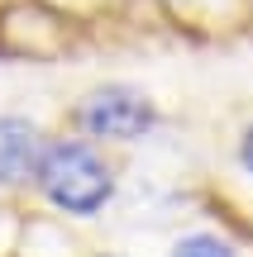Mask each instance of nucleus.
Instances as JSON below:
<instances>
[{"instance_id": "nucleus-1", "label": "nucleus", "mask_w": 253, "mask_h": 257, "mask_svg": "<svg viewBox=\"0 0 253 257\" xmlns=\"http://www.w3.org/2000/svg\"><path fill=\"white\" fill-rule=\"evenodd\" d=\"M34 186L53 210L72 219H96L115 200V167L91 138H48Z\"/></svg>"}, {"instance_id": "nucleus-2", "label": "nucleus", "mask_w": 253, "mask_h": 257, "mask_svg": "<svg viewBox=\"0 0 253 257\" xmlns=\"http://www.w3.org/2000/svg\"><path fill=\"white\" fill-rule=\"evenodd\" d=\"M76 128L91 143H139L158 128V105L134 81H105L76 100Z\"/></svg>"}, {"instance_id": "nucleus-3", "label": "nucleus", "mask_w": 253, "mask_h": 257, "mask_svg": "<svg viewBox=\"0 0 253 257\" xmlns=\"http://www.w3.org/2000/svg\"><path fill=\"white\" fill-rule=\"evenodd\" d=\"M43 143L48 138L38 134L34 119H24V114H0V191L34 181Z\"/></svg>"}, {"instance_id": "nucleus-4", "label": "nucleus", "mask_w": 253, "mask_h": 257, "mask_svg": "<svg viewBox=\"0 0 253 257\" xmlns=\"http://www.w3.org/2000/svg\"><path fill=\"white\" fill-rule=\"evenodd\" d=\"M167 257H239V248L215 229H191V233H182V238L172 243Z\"/></svg>"}, {"instance_id": "nucleus-5", "label": "nucleus", "mask_w": 253, "mask_h": 257, "mask_svg": "<svg viewBox=\"0 0 253 257\" xmlns=\"http://www.w3.org/2000/svg\"><path fill=\"white\" fill-rule=\"evenodd\" d=\"M234 157H239V167H244V176H253V124L239 134V148H234Z\"/></svg>"}]
</instances>
